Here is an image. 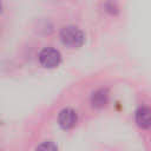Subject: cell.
Listing matches in <instances>:
<instances>
[{"instance_id": "6da1fadb", "label": "cell", "mask_w": 151, "mask_h": 151, "mask_svg": "<svg viewBox=\"0 0 151 151\" xmlns=\"http://www.w3.org/2000/svg\"><path fill=\"white\" fill-rule=\"evenodd\" d=\"M60 39L63 44L70 48H78L85 41V35L80 28L73 25L63 27L60 32Z\"/></svg>"}, {"instance_id": "52a82bcc", "label": "cell", "mask_w": 151, "mask_h": 151, "mask_svg": "<svg viewBox=\"0 0 151 151\" xmlns=\"http://www.w3.org/2000/svg\"><path fill=\"white\" fill-rule=\"evenodd\" d=\"M1 11H2V4L0 2V13H1Z\"/></svg>"}, {"instance_id": "3957f363", "label": "cell", "mask_w": 151, "mask_h": 151, "mask_svg": "<svg viewBox=\"0 0 151 151\" xmlns=\"http://www.w3.org/2000/svg\"><path fill=\"white\" fill-rule=\"evenodd\" d=\"M58 122L59 125L64 129V130H68L71 127H73L77 123V113L71 107H65L59 112L58 116Z\"/></svg>"}, {"instance_id": "5b68a950", "label": "cell", "mask_w": 151, "mask_h": 151, "mask_svg": "<svg viewBox=\"0 0 151 151\" xmlns=\"http://www.w3.org/2000/svg\"><path fill=\"white\" fill-rule=\"evenodd\" d=\"M109 100V92L106 88H99L94 91L91 96V104L94 107H103L107 104Z\"/></svg>"}, {"instance_id": "8992f818", "label": "cell", "mask_w": 151, "mask_h": 151, "mask_svg": "<svg viewBox=\"0 0 151 151\" xmlns=\"http://www.w3.org/2000/svg\"><path fill=\"white\" fill-rule=\"evenodd\" d=\"M35 151H58V147H57V145H55L53 142L47 140V142L41 143V144L37 147Z\"/></svg>"}, {"instance_id": "277c9868", "label": "cell", "mask_w": 151, "mask_h": 151, "mask_svg": "<svg viewBox=\"0 0 151 151\" xmlns=\"http://www.w3.org/2000/svg\"><path fill=\"white\" fill-rule=\"evenodd\" d=\"M150 122V109L147 106H140L136 111V123L142 129H149Z\"/></svg>"}, {"instance_id": "7a4b0ae2", "label": "cell", "mask_w": 151, "mask_h": 151, "mask_svg": "<svg viewBox=\"0 0 151 151\" xmlns=\"http://www.w3.org/2000/svg\"><path fill=\"white\" fill-rule=\"evenodd\" d=\"M61 60L60 52L52 47H46L39 53V61L44 67L53 68L59 65Z\"/></svg>"}]
</instances>
